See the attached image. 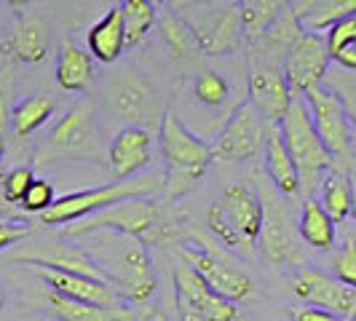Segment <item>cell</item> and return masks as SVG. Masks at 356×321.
Returning <instances> with one entry per match:
<instances>
[{
	"label": "cell",
	"mask_w": 356,
	"mask_h": 321,
	"mask_svg": "<svg viewBox=\"0 0 356 321\" xmlns=\"http://www.w3.org/2000/svg\"><path fill=\"white\" fill-rule=\"evenodd\" d=\"M228 3H233V6H241V3H244V0H228Z\"/></svg>",
	"instance_id": "47"
},
{
	"label": "cell",
	"mask_w": 356,
	"mask_h": 321,
	"mask_svg": "<svg viewBox=\"0 0 356 321\" xmlns=\"http://www.w3.org/2000/svg\"><path fill=\"white\" fill-rule=\"evenodd\" d=\"M161 156L166 160L163 196L166 201L191 193L212 163V147L179 124L175 113H163L159 121Z\"/></svg>",
	"instance_id": "2"
},
{
	"label": "cell",
	"mask_w": 356,
	"mask_h": 321,
	"mask_svg": "<svg viewBox=\"0 0 356 321\" xmlns=\"http://www.w3.org/2000/svg\"><path fill=\"white\" fill-rule=\"evenodd\" d=\"M8 129H11V99H8L6 89L0 86V137H3Z\"/></svg>",
	"instance_id": "41"
},
{
	"label": "cell",
	"mask_w": 356,
	"mask_h": 321,
	"mask_svg": "<svg viewBox=\"0 0 356 321\" xmlns=\"http://www.w3.org/2000/svg\"><path fill=\"white\" fill-rule=\"evenodd\" d=\"M99 156V129L91 105L70 107L51 129L35 163L51 160H89Z\"/></svg>",
	"instance_id": "8"
},
{
	"label": "cell",
	"mask_w": 356,
	"mask_h": 321,
	"mask_svg": "<svg viewBox=\"0 0 356 321\" xmlns=\"http://www.w3.org/2000/svg\"><path fill=\"white\" fill-rule=\"evenodd\" d=\"M324 46L330 62H335L340 70L354 72L356 70V19L346 17L338 24H332L324 33Z\"/></svg>",
	"instance_id": "30"
},
{
	"label": "cell",
	"mask_w": 356,
	"mask_h": 321,
	"mask_svg": "<svg viewBox=\"0 0 356 321\" xmlns=\"http://www.w3.org/2000/svg\"><path fill=\"white\" fill-rule=\"evenodd\" d=\"M159 193H163V177H159V174L118 179L113 185H99V188L54 198L51 206L46 212H40V222L49 228L70 225V222H78L94 212H102L113 204H121L126 198H153Z\"/></svg>",
	"instance_id": "4"
},
{
	"label": "cell",
	"mask_w": 356,
	"mask_h": 321,
	"mask_svg": "<svg viewBox=\"0 0 356 321\" xmlns=\"http://www.w3.org/2000/svg\"><path fill=\"white\" fill-rule=\"evenodd\" d=\"M54 198H56V193H54V185H51V182H49V179L35 177L33 182H30L27 193L22 196V201H19V206H22L24 212L40 214V212H46V209L51 206Z\"/></svg>",
	"instance_id": "36"
},
{
	"label": "cell",
	"mask_w": 356,
	"mask_h": 321,
	"mask_svg": "<svg viewBox=\"0 0 356 321\" xmlns=\"http://www.w3.org/2000/svg\"><path fill=\"white\" fill-rule=\"evenodd\" d=\"M292 102V89L286 86L282 67L254 62L250 72V105L266 124H279Z\"/></svg>",
	"instance_id": "17"
},
{
	"label": "cell",
	"mask_w": 356,
	"mask_h": 321,
	"mask_svg": "<svg viewBox=\"0 0 356 321\" xmlns=\"http://www.w3.org/2000/svg\"><path fill=\"white\" fill-rule=\"evenodd\" d=\"M298 236L303 238L308 247L319 252H327L335 247L338 238V228L330 220V214L319 206V201L308 198L300 206V217H298Z\"/></svg>",
	"instance_id": "28"
},
{
	"label": "cell",
	"mask_w": 356,
	"mask_h": 321,
	"mask_svg": "<svg viewBox=\"0 0 356 321\" xmlns=\"http://www.w3.org/2000/svg\"><path fill=\"white\" fill-rule=\"evenodd\" d=\"M193 94L201 105L207 107H220L228 102V94H231V86L222 75L217 72H201L193 81Z\"/></svg>",
	"instance_id": "35"
},
{
	"label": "cell",
	"mask_w": 356,
	"mask_h": 321,
	"mask_svg": "<svg viewBox=\"0 0 356 321\" xmlns=\"http://www.w3.org/2000/svg\"><path fill=\"white\" fill-rule=\"evenodd\" d=\"M289 11L295 14L303 33L321 35L340 19L354 17L356 0H289Z\"/></svg>",
	"instance_id": "21"
},
{
	"label": "cell",
	"mask_w": 356,
	"mask_h": 321,
	"mask_svg": "<svg viewBox=\"0 0 356 321\" xmlns=\"http://www.w3.org/2000/svg\"><path fill=\"white\" fill-rule=\"evenodd\" d=\"M346 321H354V319H346Z\"/></svg>",
	"instance_id": "49"
},
{
	"label": "cell",
	"mask_w": 356,
	"mask_h": 321,
	"mask_svg": "<svg viewBox=\"0 0 356 321\" xmlns=\"http://www.w3.org/2000/svg\"><path fill=\"white\" fill-rule=\"evenodd\" d=\"M305 110L311 115L314 131L324 145L327 156L332 160V169L340 174L351 177V163H354V118L343 107L338 97L327 89L324 83L314 86L311 91L300 94Z\"/></svg>",
	"instance_id": "7"
},
{
	"label": "cell",
	"mask_w": 356,
	"mask_h": 321,
	"mask_svg": "<svg viewBox=\"0 0 356 321\" xmlns=\"http://www.w3.org/2000/svg\"><path fill=\"white\" fill-rule=\"evenodd\" d=\"M263 150H266V169L268 177L273 182V188L286 198H298V172H295V163L286 153L284 142H282V134L276 124H266V140H263Z\"/></svg>",
	"instance_id": "24"
},
{
	"label": "cell",
	"mask_w": 356,
	"mask_h": 321,
	"mask_svg": "<svg viewBox=\"0 0 356 321\" xmlns=\"http://www.w3.org/2000/svg\"><path fill=\"white\" fill-rule=\"evenodd\" d=\"M175 295L177 313L182 321H238V308L222 297H217L209 286L198 279V273L188 263L175 265Z\"/></svg>",
	"instance_id": "9"
},
{
	"label": "cell",
	"mask_w": 356,
	"mask_h": 321,
	"mask_svg": "<svg viewBox=\"0 0 356 321\" xmlns=\"http://www.w3.org/2000/svg\"><path fill=\"white\" fill-rule=\"evenodd\" d=\"M94 231L126 233L134 238H161L166 231H172V222L166 217V206L156 198H126L121 204H113L102 212H94L78 222H70L65 228V236L81 238Z\"/></svg>",
	"instance_id": "6"
},
{
	"label": "cell",
	"mask_w": 356,
	"mask_h": 321,
	"mask_svg": "<svg viewBox=\"0 0 356 321\" xmlns=\"http://www.w3.org/2000/svg\"><path fill=\"white\" fill-rule=\"evenodd\" d=\"M89 56L102 62V65H113L115 59H121L126 49L124 40V24H121V8H110L99 22H94L89 30Z\"/></svg>",
	"instance_id": "25"
},
{
	"label": "cell",
	"mask_w": 356,
	"mask_h": 321,
	"mask_svg": "<svg viewBox=\"0 0 356 321\" xmlns=\"http://www.w3.org/2000/svg\"><path fill=\"white\" fill-rule=\"evenodd\" d=\"M3 305H6V292H3V286H0V311H3Z\"/></svg>",
	"instance_id": "45"
},
{
	"label": "cell",
	"mask_w": 356,
	"mask_h": 321,
	"mask_svg": "<svg viewBox=\"0 0 356 321\" xmlns=\"http://www.w3.org/2000/svg\"><path fill=\"white\" fill-rule=\"evenodd\" d=\"M38 273L46 281V289L62 295V297H70V300H78V303L99 305V308L124 305L105 281H94V279H86V276L62 273V270H51V268H38Z\"/></svg>",
	"instance_id": "19"
},
{
	"label": "cell",
	"mask_w": 356,
	"mask_h": 321,
	"mask_svg": "<svg viewBox=\"0 0 356 321\" xmlns=\"http://www.w3.org/2000/svg\"><path fill=\"white\" fill-rule=\"evenodd\" d=\"M105 102L115 118L126 121L129 126L145 129V131H150L161 121L156 94L134 75H124V78L118 75L105 91Z\"/></svg>",
	"instance_id": "15"
},
{
	"label": "cell",
	"mask_w": 356,
	"mask_h": 321,
	"mask_svg": "<svg viewBox=\"0 0 356 321\" xmlns=\"http://www.w3.org/2000/svg\"><path fill=\"white\" fill-rule=\"evenodd\" d=\"M49 27L40 17H22L14 27L11 38L3 43V49L11 54L19 62H27V65H35L43 62L46 54H49Z\"/></svg>",
	"instance_id": "23"
},
{
	"label": "cell",
	"mask_w": 356,
	"mask_h": 321,
	"mask_svg": "<svg viewBox=\"0 0 356 321\" xmlns=\"http://www.w3.org/2000/svg\"><path fill=\"white\" fill-rule=\"evenodd\" d=\"M91 78H94V62L83 49H78L75 43H65L59 59H56V83L59 89L67 94H78V91L89 89Z\"/></svg>",
	"instance_id": "27"
},
{
	"label": "cell",
	"mask_w": 356,
	"mask_h": 321,
	"mask_svg": "<svg viewBox=\"0 0 356 321\" xmlns=\"http://www.w3.org/2000/svg\"><path fill=\"white\" fill-rule=\"evenodd\" d=\"M78 241L86 244L81 249L99 270L102 281L118 295V300L143 305L156 295V268L145 241L113 231L86 233Z\"/></svg>",
	"instance_id": "1"
},
{
	"label": "cell",
	"mask_w": 356,
	"mask_h": 321,
	"mask_svg": "<svg viewBox=\"0 0 356 321\" xmlns=\"http://www.w3.org/2000/svg\"><path fill=\"white\" fill-rule=\"evenodd\" d=\"M276 129L282 134V142H284L289 158L295 163L298 190H300L303 201H308L319 190L321 177L332 169V160H330L324 145L319 142V137L314 131L311 115L305 110V102L300 94H292V102L286 107L284 118L276 124Z\"/></svg>",
	"instance_id": "3"
},
{
	"label": "cell",
	"mask_w": 356,
	"mask_h": 321,
	"mask_svg": "<svg viewBox=\"0 0 356 321\" xmlns=\"http://www.w3.org/2000/svg\"><path fill=\"white\" fill-rule=\"evenodd\" d=\"M319 193H321L319 206L330 214V220L335 225L346 222L351 217V212H354V190H351V177L348 174H340L335 169H330L321 177Z\"/></svg>",
	"instance_id": "29"
},
{
	"label": "cell",
	"mask_w": 356,
	"mask_h": 321,
	"mask_svg": "<svg viewBox=\"0 0 356 321\" xmlns=\"http://www.w3.org/2000/svg\"><path fill=\"white\" fill-rule=\"evenodd\" d=\"M33 179H35V174H33L30 166H17V169H11L8 174H3V193H6V201H8L11 206H19V201L27 193V188H30Z\"/></svg>",
	"instance_id": "37"
},
{
	"label": "cell",
	"mask_w": 356,
	"mask_h": 321,
	"mask_svg": "<svg viewBox=\"0 0 356 321\" xmlns=\"http://www.w3.org/2000/svg\"><path fill=\"white\" fill-rule=\"evenodd\" d=\"M303 38V27L298 24L295 14L286 8L282 17H276L266 27V33L260 38H254V49L260 54V59L254 62H263V65H282L284 62L286 51Z\"/></svg>",
	"instance_id": "22"
},
{
	"label": "cell",
	"mask_w": 356,
	"mask_h": 321,
	"mask_svg": "<svg viewBox=\"0 0 356 321\" xmlns=\"http://www.w3.org/2000/svg\"><path fill=\"white\" fill-rule=\"evenodd\" d=\"M257 198L263 206V222H260V236H257L260 252L276 265H303V254L298 247V231L292 228V220L282 206V201L268 193Z\"/></svg>",
	"instance_id": "11"
},
{
	"label": "cell",
	"mask_w": 356,
	"mask_h": 321,
	"mask_svg": "<svg viewBox=\"0 0 356 321\" xmlns=\"http://www.w3.org/2000/svg\"><path fill=\"white\" fill-rule=\"evenodd\" d=\"M14 8H24V6H30V3H35V0H8Z\"/></svg>",
	"instance_id": "44"
},
{
	"label": "cell",
	"mask_w": 356,
	"mask_h": 321,
	"mask_svg": "<svg viewBox=\"0 0 356 321\" xmlns=\"http://www.w3.org/2000/svg\"><path fill=\"white\" fill-rule=\"evenodd\" d=\"M150 131L137 129V126H126L121 129L113 142H110V172L118 179H129L134 174H140L145 166L150 163Z\"/></svg>",
	"instance_id": "20"
},
{
	"label": "cell",
	"mask_w": 356,
	"mask_h": 321,
	"mask_svg": "<svg viewBox=\"0 0 356 321\" xmlns=\"http://www.w3.org/2000/svg\"><path fill=\"white\" fill-rule=\"evenodd\" d=\"M263 222V206L254 190L244 185H228L220 196L212 201L207 212L209 231L228 247L241 254H252L257 247Z\"/></svg>",
	"instance_id": "5"
},
{
	"label": "cell",
	"mask_w": 356,
	"mask_h": 321,
	"mask_svg": "<svg viewBox=\"0 0 356 321\" xmlns=\"http://www.w3.org/2000/svg\"><path fill=\"white\" fill-rule=\"evenodd\" d=\"M289 319L292 321H340L335 313L314 308V305H298V308H292V311H289Z\"/></svg>",
	"instance_id": "40"
},
{
	"label": "cell",
	"mask_w": 356,
	"mask_h": 321,
	"mask_svg": "<svg viewBox=\"0 0 356 321\" xmlns=\"http://www.w3.org/2000/svg\"><path fill=\"white\" fill-rule=\"evenodd\" d=\"M121 24H124L126 49L137 46L156 24V8L150 0H124L121 6Z\"/></svg>",
	"instance_id": "33"
},
{
	"label": "cell",
	"mask_w": 356,
	"mask_h": 321,
	"mask_svg": "<svg viewBox=\"0 0 356 321\" xmlns=\"http://www.w3.org/2000/svg\"><path fill=\"white\" fill-rule=\"evenodd\" d=\"M54 113H56V102L51 97H46V94L27 97L17 107H11V129L17 137H30L43 124H49Z\"/></svg>",
	"instance_id": "31"
},
{
	"label": "cell",
	"mask_w": 356,
	"mask_h": 321,
	"mask_svg": "<svg viewBox=\"0 0 356 321\" xmlns=\"http://www.w3.org/2000/svg\"><path fill=\"white\" fill-rule=\"evenodd\" d=\"M30 236H35V225H30L24 220H0V252L17 247Z\"/></svg>",
	"instance_id": "38"
},
{
	"label": "cell",
	"mask_w": 356,
	"mask_h": 321,
	"mask_svg": "<svg viewBox=\"0 0 356 321\" xmlns=\"http://www.w3.org/2000/svg\"><path fill=\"white\" fill-rule=\"evenodd\" d=\"M3 153H6V142H3V137H0V160H3Z\"/></svg>",
	"instance_id": "46"
},
{
	"label": "cell",
	"mask_w": 356,
	"mask_h": 321,
	"mask_svg": "<svg viewBox=\"0 0 356 321\" xmlns=\"http://www.w3.org/2000/svg\"><path fill=\"white\" fill-rule=\"evenodd\" d=\"M161 33H163V40L169 46V51L179 56V59H188V56H196L198 46L193 40V33L191 27L177 17H166L161 22Z\"/></svg>",
	"instance_id": "34"
},
{
	"label": "cell",
	"mask_w": 356,
	"mask_h": 321,
	"mask_svg": "<svg viewBox=\"0 0 356 321\" xmlns=\"http://www.w3.org/2000/svg\"><path fill=\"white\" fill-rule=\"evenodd\" d=\"M289 8V0H244L238 6L241 33L254 40L266 33V27Z\"/></svg>",
	"instance_id": "32"
},
{
	"label": "cell",
	"mask_w": 356,
	"mask_h": 321,
	"mask_svg": "<svg viewBox=\"0 0 356 321\" xmlns=\"http://www.w3.org/2000/svg\"><path fill=\"white\" fill-rule=\"evenodd\" d=\"M185 24L193 33L198 51L212 54V56L233 51L244 35L238 22V6H233L228 0H209V11Z\"/></svg>",
	"instance_id": "14"
},
{
	"label": "cell",
	"mask_w": 356,
	"mask_h": 321,
	"mask_svg": "<svg viewBox=\"0 0 356 321\" xmlns=\"http://www.w3.org/2000/svg\"><path fill=\"white\" fill-rule=\"evenodd\" d=\"M327 70H330V56L324 38L311 33H303V38L286 51L282 62V75L292 94H305L314 86H321Z\"/></svg>",
	"instance_id": "16"
},
{
	"label": "cell",
	"mask_w": 356,
	"mask_h": 321,
	"mask_svg": "<svg viewBox=\"0 0 356 321\" xmlns=\"http://www.w3.org/2000/svg\"><path fill=\"white\" fill-rule=\"evenodd\" d=\"M292 292L305 305H314L321 311L335 313L340 321L354 319L356 313V289L338 281L335 276H327L316 268H298L292 279Z\"/></svg>",
	"instance_id": "12"
},
{
	"label": "cell",
	"mask_w": 356,
	"mask_h": 321,
	"mask_svg": "<svg viewBox=\"0 0 356 321\" xmlns=\"http://www.w3.org/2000/svg\"><path fill=\"white\" fill-rule=\"evenodd\" d=\"M335 279L343 281V284L348 286H356V247H354V238H348L346 244H343V249L340 254L335 257Z\"/></svg>",
	"instance_id": "39"
},
{
	"label": "cell",
	"mask_w": 356,
	"mask_h": 321,
	"mask_svg": "<svg viewBox=\"0 0 356 321\" xmlns=\"http://www.w3.org/2000/svg\"><path fill=\"white\" fill-rule=\"evenodd\" d=\"M150 3H163V0H150Z\"/></svg>",
	"instance_id": "48"
},
{
	"label": "cell",
	"mask_w": 356,
	"mask_h": 321,
	"mask_svg": "<svg viewBox=\"0 0 356 321\" xmlns=\"http://www.w3.org/2000/svg\"><path fill=\"white\" fill-rule=\"evenodd\" d=\"M17 206H11L8 201H6V193H3V172H0V220H8L11 214H14Z\"/></svg>",
	"instance_id": "42"
},
{
	"label": "cell",
	"mask_w": 356,
	"mask_h": 321,
	"mask_svg": "<svg viewBox=\"0 0 356 321\" xmlns=\"http://www.w3.org/2000/svg\"><path fill=\"white\" fill-rule=\"evenodd\" d=\"M46 308L59 321H131L134 319V313L126 305L99 308V305L78 303V300H70V297H62V295L49 292V289H46Z\"/></svg>",
	"instance_id": "26"
},
{
	"label": "cell",
	"mask_w": 356,
	"mask_h": 321,
	"mask_svg": "<svg viewBox=\"0 0 356 321\" xmlns=\"http://www.w3.org/2000/svg\"><path fill=\"white\" fill-rule=\"evenodd\" d=\"M14 263L33 268H51V270H62V273H75V276H86L94 281H102L99 270L94 268L86 252L81 247H70L65 241H40L27 252H17Z\"/></svg>",
	"instance_id": "18"
},
{
	"label": "cell",
	"mask_w": 356,
	"mask_h": 321,
	"mask_svg": "<svg viewBox=\"0 0 356 321\" xmlns=\"http://www.w3.org/2000/svg\"><path fill=\"white\" fill-rule=\"evenodd\" d=\"M182 263L193 268L198 279L212 289L217 297L228 300V303H244L254 297V284L241 268L231 265L220 252H212L209 247L201 249H185L182 252Z\"/></svg>",
	"instance_id": "10"
},
{
	"label": "cell",
	"mask_w": 356,
	"mask_h": 321,
	"mask_svg": "<svg viewBox=\"0 0 356 321\" xmlns=\"http://www.w3.org/2000/svg\"><path fill=\"white\" fill-rule=\"evenodd\" d=\"M179 8H188V6H198V3H209V0H172Z\"/></svg>",
	"instance_id": "43"
},
{
	"label": "cell",
	"mask_w": 356,
	"mask_h": 321,
	"mask_svg": "<svg viewBox=\"0 0 356 321\" xmlns=\"http://www.w3.org/2000/svg\"><path fill=\"white\" fill-rule=\"evenodd\" d=\"M263 140H266V121L254 113L250 102H241L222 126L212 156L233 160V163H244L263 150Z\"/></svg>",
	"instance_id": "13"
}]
</instances>
